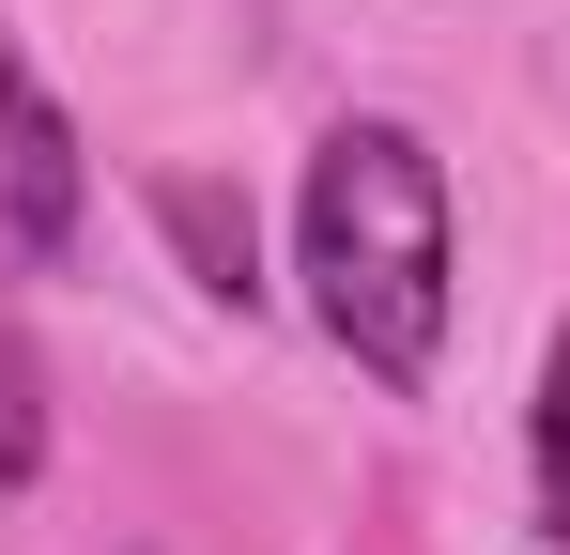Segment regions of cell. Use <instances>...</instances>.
Wrapping results in <instances>:
<instances>
[{
  "label": "cell",
  "instance_id": "5b68a950",
  "mask_svg": "<svg viewBox=\"0 0 570 555\" xmlns=\"http://www.w3.org/2000/svg\"><path fill=\"white\" fill-rule=\"evenodd\" d=\"M540 525L570 541V340H556V370H540Z\"/></svg>",
  "mask_w": 570,
  "mask_h": 555
},
{
  "label": "cell",
  "instance_id": "7a4b0ae2",
  "mask_svg": "<svg viewBox=\"0 0 570 555\" xmlns=\"http://www.w3.org/2000/svg\"><path fill=\"white\" fill-rule=\"evenodd\" d=\"M78 216H94V155H78L62 93L31 78V47L0 31V278L78 263Z\"/></svg>",
  "mask_w": 570,
  "mask_h": 555
},
{
  "label": "cell",
  "instance_id": "3957f363",
  "mask_svg": "<svg viewBox=\"0 0 570 555\" xmlns=\"http://www.w3.org/2000/svg\"><path fill=\"white\" fill-rule=\"evenodd\" d=\"M155 216L186 232V263H200V293H216V309H247V293H263V263H247V201H216L200 171H170V185H155Z\"/></svg>",
  "mask_w": 570,
  "mask_h": 555
},
{
  "label": "cell",
  "instance_id": "277c9868",
  "mask_svg": "<svg viewBox=\"0 0 570 555\" xmlns=\"http://www.w3.org/2000/svg\"><path fill=\"white\" fill-rule=\"evenodd\" d=\"M0 478H47V370L16 324H0Z\"/></svg>",
  "mask_w": 570,
  "mask_h": 555
},
{
  "label": "cell",
  "instance_id": "6da1fadb",
  "mask_svg": "<svg viewBox=\"0 0 570 555\" xmlns=\"http://www.w3.org/2000/svg\"><path fill=\"white\" fill-rule=\"evenodd\" d=\"M293 278L324 309V340L371 370L385 401H416L448 356V171L416 124H340L293 201Z\"/></svg>",
  "mask_w": 570,
  "mask_h": 555
}]
</instances>
